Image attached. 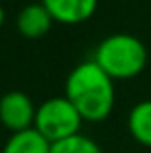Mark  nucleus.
<instances>
[{
  "mask_svg": "<svg viewBox=\"0 0 151 153\" xmlns=\"http://www.w3.org/2000/svg\"><path fill=\"white\" fill-rule=\"evenodd\" d=\"M64 89L87 122H101L114 108V79L95 60L78 64L66 78Z\"/></svg>",
  "mask_w": 151,
  "mask_h": 153,
  "instance_id": "nucleus-1",
  "label": "nucleus"
},
{
  "mask_svg": "<svg viewBox=\"0 0 151 153\" xmlns=\"http://www.w3.org/2000/svg\"><path fill=\"white\" fill-rule=\"evenodd\" d=\"M93 60L113 79H132L147 66V49L130 33H113L99 43Z\"/></svg>",
  "mask_w": 151,
  "mask_h": 153,
  "instance_id": "nucleus-2",
  "label": "nucleus"
},
{
  "mask_svg": "<svg viewBox=\"0 0 151 153\" xmlns=\"http://www.w3.org/2000/svg\"><path fill=\"white\" fill-rule=\"evenodd\" d=\"M81 122L83 118L78 108L70 103L66 95H62V97H50L39 105L33 128L45 136L50 143H56L60 140L79 134Z\"/></svg>",
  "mask_w": 151,
  "mask_h": 153,
  "instance_id": "nucleus-3",
  "label": "nucleus"
},
{
  "mask_svg": "<svg viewBox=\"0 0 151 153\" xmlns=\"http://www.w3.org/2000/svg\"><path fill=\"white\" fill-rule=\"evenodd\" d=\"M35 112L31 97L23 91H8L0 97V124L12 134L33 128Z\"/></svg>",
  "mask_w": 151,
  "mask_h": 153,
  "instance_id": "nucleus-4",
  "label": "nucleus"
},
{
  "mask_svg": "<svg viewBox=\"0 0 151 153\" xmlns=\"http://www.w3.org/2000/svg\"><path fill=\"white\" fill-rule=\"evenodd\" d=\"M54 22L64 25H78L93 18L99 0H41Z\"/></svg>",
  "mask_w": 151,
  "mask_h": 153,
  "instance_id": "nucleus-5",
  "label": "nucleus"
},
{
  "mask_svg": "<svg viewBox=\"0 0 151 153\" xmlns=\"http://www.w3.org/2000/svg\"><path fill=\"white\" fill-rule=\"evenodd\" d=\"M18 31L27 39H41L50 31L54 19L49 14L43 2L39 4H29L25 6L18 16Z\"/></svg>",
  "mask_w": 151,
  "mask_h": 153,
  "instance_id": "nucleus-6",
  "label": "nucleus"
},
{
  "mask_svg": "<svg viewBox=\"0 0 151 153\" xmlns=\"http://www.w3.org/2000/svg\"><path fill=\"white\" fill-rule=\"evenodd\" d=\"M50 146L53 143L43 134H39L35 128H29L12 134L4 143L2 153H50Z\"/></svg>",
  "mask_w": 151,
  "mask_h": 153,
  "instance_id": "nucleus-7",
  "label": "nucleus"
},
{
  "mask_svg": "<svg viewBox=\"0 0 151 153\" xmlns=\"http://www.w3.org/2000/svg\"><path fill=\"white\" fill-rule=\"evenodd\" d=\"M128 132L140 146L151 147V99L132 107L128 114Z\"/></svg>",
  "mask_w": 151,
  "mask_h": 153,
  "instance_id": "nucleus-8",
  "label": "nucleus"
},
{
  "mask_svg": "<svg viewBox=\"0 0 151 153\" xmlns=\"http://www.w3.org/2000/svg\"><path fill=\"white\" fill-rule=\"evenodd\" d=\"M50 153H103L97 142L83 134H76L72 138L60 140L50 146Z\"/></svg>",
  "mask_w": 151,
  "mask_h": 153,
  "instance_id": "nucleus-9",
  "label": "nucleus"
},
{
  "mask_svg": "<svg viewBox=\"0 0 151 153\" xmlns=\"http://www.w3.org/2000/svg\"><path fill=\"white\" fill-rule=\"evenodd\" d=\"M2 25H4V8L0 4V29H2Z\"/></svg>",
  "mask_w": 151,
  "mask_h": 153,
  "instance_id": "nucleus-10",
  "label": "nucleus"
}]
</instances>
